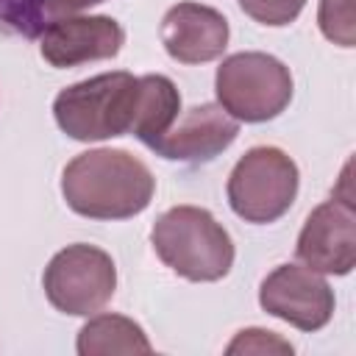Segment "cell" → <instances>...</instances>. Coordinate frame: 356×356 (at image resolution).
<instances>
[{"mask_svg": "<svg viewBox=\"0 0 356 356\" xmlns=\"http://www.w3.org/2000/svg\"><path fill=\"white\" fill-rule=\"evenodd\" d=\"M298 259L328 275H348L356 267V211L350 200H325L303 222L298 245Z\"/></svg>", "mask_w": 356, "mask_h": 356, "instance_id": "ba28073f", "label": "cell"}, {"mask_svg": "<svg viewBox=\"0 0 356 356\" xmlns=\"http://www.w3.org/2000/svg\"><path fill=\"white\" fill-rule=\"evenodd\" d=\"M298 181V164L281 147H250L228 175V206L245 222H275L292 209Z\"/></svg>", "mask_w": 356, "mask_h": 356, "instance_id": "5b68a950", "label": "cell"}, {"mask_svg": "<svg viewBox=\"0 0 356 356\" xmlns=\"http://www.w3.org/2000/svg\"><path fill=\"white\" fill-rule=\"evenodd\" d=\"M159 36L170 58L181 64H206L220 58L228 47V19L203 3H178L164 14Z\"/></svg>", "mask_w": 356, "mask_h": 356, "instance_id": "8fae6325", "label": "cell"}, {"mask_svg": "<svg viewBox=\"0 0 356 356\" xmlns=\"http://www.w3.org/2000/svg\"><path fill=\"white\" fill-rule=\"evenodd\" d=\"M156 256L186 281H220L234 264V242L228 231L200 206L167 209L150 231Z\"/></svg>", "mask_w": 356, "mask_h": 356, "instance_id": "7a4b0ae2", "label": "cell"}, {"mask_svg": "<svg viewBox=\"0 0 356 356\" xmlns=\"http://www.w3.org/2000/svg\"><path fill=\"white\" fill-rule=\"evenodd\" d=\"M353 22H356V0H320L317 25L328 42L339 47H353L356 42Z\"/></svg>", "mask_w": 356, "mask_h": 356, "instance_id": "5bb4252c", "label": "cell"}, {"mask_svg": "<svg viewBox=\"0 0 356 356\" xmlns=\"http://www.w3.org/2000/svg\"><path fill=\"white\" fill-rule=\"evenodd\" d=\"M125 42V31L117 19L106 14L89 17H58L44 25L39 36V53L50 67L67 70L86 61L114 58Z\"/></svg>", "mask_w": 356, "mask_h": 356, "instance_id": "9c48e42d", "label": "cell"}, {"mask_svg": "<svg viewBox=\"0 0 356 356\" xmlns=\"http://www.w3.org/2000/svg\"><path fill=\"white\" fill-rule=\"evenodd\" d=\"M228 353H292V345L264 328H245L228 345Z\"/></svg>", "mask_w": 356, "mask_h": 356, "instance_id": "e0dca14e", "label": "cell"}, {"mask_svg": "<svg viewBox=\"0 0 356 356\" xmlns=\"http://www.w3.org/2000/svg\"><path fill=\"white\" fill-rule=\"evenodd\" d=\"M81 356H111V353H153V345L139 323L122 314H95L75 342Z\"/></svg>", "mask_w": 356, "mask_h": 356, "instance_id": "4fadbf2b", "label": "cell"}, {"mask_svg": "<svg viewBox=\"0 0 356 356\" xmlns=\"http://www.w3.org/2000/svg\"><path fill=\"white\" fill-rule=\"evenodd\" d=\"M95 3H103V0H44L42 3V17H44V25L58 19V17H70V14H78Z\"/></svg>", "mask_w": 356, "mask_h": 356, "instance_id": "ac0fdd59", "label": "cell"}, {"mask_svg": "<svg viewBox=\"0 0 356 356\" xmlns=\"http://www.w3.org/2000/svg\"><path fill=\"white\" fill-rule=\"evenodd\" d=\"M156 178L145 161L120 147L78 153L61 172L67 206L89 220H128L153 200Z\"/></svg>", "mask_w": 356, "mask_h": 356, "instance_id": "6da1fadb", "label": "cell"}, {"mask_svg": "<svg viewBox=\"0 0 356 356\" xmlns=\"http://www.w3.org/2000/svg\"><path fill=\"white\" fill-rule=\"evenodd\" d=\"M306 0H239V8L261 22V25H273V28H281V25H289L298 19V14L303 11Z\"/></svg>", "mask_w": 356, "mask_h": 356, "instance_id": "2e32d148", "label": "cell"}, {"mask_svg": "<svg viewBox=\"0 0 356 356\" xmlns=\"http://www.w3.org/2000/svg\"><path fill=\"white\" fill-rule=\"evenodd\" d=\"M139 78L131 72H103L61 89L53 100L58 128L78 142L122 136L134 125Z\"/></svg>", "mask_w": 356, "mask_h": 356, "instance_id": "3957f363", "label": "cell"}, {"mask_svg": "<svg viewBox=\"0 0 356 356\" xmlns=\"http://www.w3.org/2000/svg\"><path fill=\"white\" fill-rule=\"evenodd\" d=\"M42 286L58 312L92 317L111 300L117 289V267L111 256L95 245H67L47 261Z\"/></svg>", "mask_w": 356, "mask_h": 356, "instance_id": "8992f818", "label": "cell"}, {"mask_svg": "<svg viewBox=\"0 0 356 356\" xmlns=\"http://www.w3.org/2000/svg\"><path fill=\"white\" fill-rule=\"evenodd\" d=\"M178 111H181V95L175 83L167 75H142L131 134L150 147L175 122Z\"/></svg>", "mask_w": 356, "mask_h": 356, "instance_id": "7c38bea8", "label": "cell"}, {"mask_svg": "<svg viewBox=\"0 0 356 356\" xmlns=\"http://www.w3.org/2000/svg\"><path fill=\"white\" fill-rule=\"evenodd\" d=\"M42 3L44 0H0V19L8 22L17 33L36 39L44 31Z\"/></svg>", "mask_w": 356, "mask_h": 356, "instance_id": "9a60e30c", "label": "cell"}, {"mask_svg": "<svg viewBox=\"0 0 356 356\" xmlns=\"http://www.w3.org/2000/svg\"><path fill=\"white\" fill-rule=\"evenodd\" d=\"M217 103L236 122H267L292 100V72L270 53H234L214 75Z\"/></svg>", "mask_w": 356, "mask_h": 356, "instance_id": "277c9868", "label": "cell"}, {"mask_svg": "<svg viewBox=\"0 0 356 356\" xmlns=\"http://www.w3.org/2000/svg\"><path fill=\"white\" fill-rule=\"evenodd\" d=\"M239 134V122L220 103H200L175 117V122L150 145L170 161H211Z\"/></svg>", "mask_w": 356, "mask_h": 356, "instance_id": "30bf717a", "label": "cell"}, {"mask_svg": "<svg viewBox=\"0 0 356 356\" xmlns=\"http://www.w3.org/2000/svg\"><path fill=\"white\" fill-rule=\"evenodd\" d=\"M259 303L267 314L300 331H320L334 317V289L323 275L300 264L275 267L259 286Z\"/></svg>", "mask_w": 356, "mask_h": 356, "instance_id": "52a82bcc", "label": "cell"}]
</instances>
